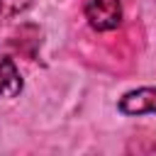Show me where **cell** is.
Masks as SVG:
<instances>
[{
	"mask_svg": "<svg viewBox=\"0 0 156 156\" xmlns=\"http://www.w3.org/2000/svg\"><path fill=\"white\" fill-rule=\"evenodd\" d=\"M22 90V76L10 56H0V95L15 98Z\"/></svg>",
	"mask_w": 156,
	"mask_h": 156,
	"instance_id": "3957f363",
	"label": "cell"
},
{
	"mask_svg": "<svg viewBox=\"0 0 156 156\" xmlns=\"http://www.w3.org/2000/svg\"><path fill=\"white\" fill-rule=\"evenodd\" d=\"M85 17L93 29L110 32L122 20V5L119 0H85Z\"/></svg>",
	"mask_w": 156,
	"mask_h": 156,
	"instance_id": "6da1fadb",
	"label": "cell"
},
{
	"mask_svg": "<svg viewBox=\"0 0 156 156\" xmlns=\"http://www.w3.org/2000/svg\"><path fill=\"white\" fill-rule=\"evenodd\" d=\"M119 110L124 115H146L156 112V88H139L127 93L119 100Z\"/></svg>",
	"mask_w": 156,
	"mask_h": 156,
	"instance_id": "7a4b0ae2",
	"label": "cell"
},
{
	"mask_svg": "<svg viewBox=\"0 0 156 156\" xmlns=\"http://www.w3.org/2000/svg\"><path fill=\"white\" fill-rule=\"evenodd\" d=\"M34 0H0V20H12L22 15Z\"/></svg>",
	"mask_w": 156,
	"mask_h": 156,
	"instance_id": "277c9868",
	"label": "cell"
}]
</instances>
